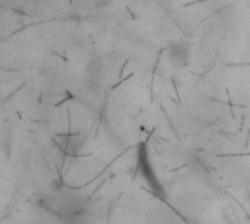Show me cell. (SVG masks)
I'll return each instance as SVG.
<instances>
[{"mask_svg": "<svg viewBox=\"0 0 250 224\" xmlns=\"http://www.w3.org/2000/svg\"><path fill=\"white\" fill-rule=\"evenodd\" d=\"M41 207L63 222H72L82 216L86 208V197L69 186H56L41 198Z\"/></svg>", "mask_w": 250, "mask_h": 224, "instance_id": "obj_1", "label": "cell"}, {"mask_svg": "<svg viewBox=\"0 0 250 224\" xmlns=\"http://www.w3.org/2000/svg\"><path fill=\"white\" fill-rule=\"evenodd\" d=\"M138 170H139V175L141 178L144 179V182L148 185V188L158 197V198H163V188L160 185V180L154 172V166L151 163V157H149V153H148V148L141 145L139 150H138Z\"/></svg>", "mask_w": 250, "mask_h": 224, "instance_id": "obj_2", "label": "cell"}, {"mask_svg": "<svg viewBox=\"0 0 250 224\" xmlns=\"http://www.w3.org/2000/svg\"><path fill=\"white\" fill-rule=\"evenodd\" d=\"M85 141H86L85 135H81V134H67V135H60L54 138V142L59 147V150H62L63 153L69 156L79 154Z\"/></svg>", "mask_w": 250, "mask_h": 224, "instance_id": "obj_3", "label": "cell"}, {"mask_svg": "<svg viewBox=\"0 0 250 224\" xmlns=\"http://www.w3.org/2000/svg\"><path fill=\"white\" fill-rule=\"evenodd\" d=\"M168 57L173 65L176 66H185L189 63L190 57V47L189 45H174L170 48Z\"/></svg>", "mask_w": 250, "mask_h": 224, "instance_id": "obj_4", "label": "cell"}]
</instances>
